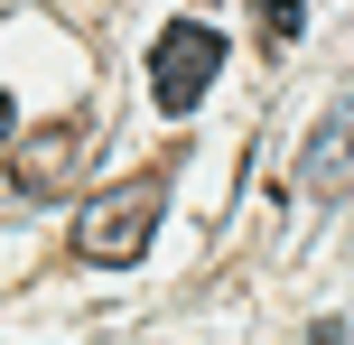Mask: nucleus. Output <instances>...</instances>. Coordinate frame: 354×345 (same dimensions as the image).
Wrapping results in <instances>:
<instances>
[{
	"label": "nucleus",
	"mask_w": 354,
	"mask_h": 345,
	"mask_svg": "<svg viewBox=\"0 0 354 345\" xmlns=\"http://www.w3.org/2000/svg\"><path fill=\"white\" fill-rule=\"evenodd\" d=\"M159 205H168V178H159V168H140V178H122V187H103V196L84 205V224H75L84 261H140L149 234H159Z\"/></svg>",
	"instance_id": "f257e3e1"
},
{
	"label": "nucleus",
	"mask_w": 354,
	"mask_h": 345,
	"mask_svg": "<svg viewBox=\"0 0 354 345\" xmlns=\"http://www.w3.org/2000/svg\"><path fill=\"white\" fill-rule=\"evenodd\" d=\"M214 66H224V28L214 19H168L159 47H149V93H159V112H196L214 84Z\"/></svg>",
	"instance_id": "f03ea898"
},
{
	"label": "nucleus",
	"mask_w": 354,
	"mask_h": 345,
	"mask_svg": "<svg viewBox=\"0 0 354 345\" xmlns=\"http://www.w3.org/2000/svg\"><path fill=\"white\" fill-rule=\"evenodd\" d=\"M299 187H308V196H326V205H336V196H354V93H345L336 112H326L317 131H308Z\"/></svg>",
	"instance_id": "7ed1b4c3"
},
{
	"label": "nucleus",
	"mask_w": 354,
	"mask_h": 345,
	"mask_svg": "<svg viewBox=\"0 0 354 345\" xmlns=\"http://www.w3.org/2000/svg\"><path fill=\"white\" fill-rule=\"evenodd\" d=\"M252 10H261V28H270V37H280V47H289V37H299V28H308V10H299V0H252Z\"/></svg>",
	"instance_id": "20e7f679"
}]
</instances>
